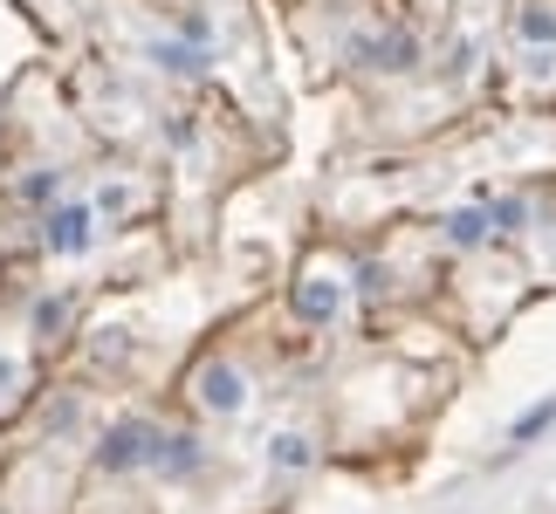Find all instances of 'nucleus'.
I'll return each mask as SVG.
<instances>
[{
  "label": "nucleus",
  "mask_w": 556,
  "mask_h": 514,
  "mask_svg": "<svg viewBox=\"0 0 556 514\" xmlns=\"http://www.w3.org/2000/svg\"><path fill=\"white\" fill-rule=\"evenodd\" d=\"M522 35H529V41H556V14H543V8L522 14Z\"/></svg>",
  "instance_id": "f257e3e1"
}]
</instances>
